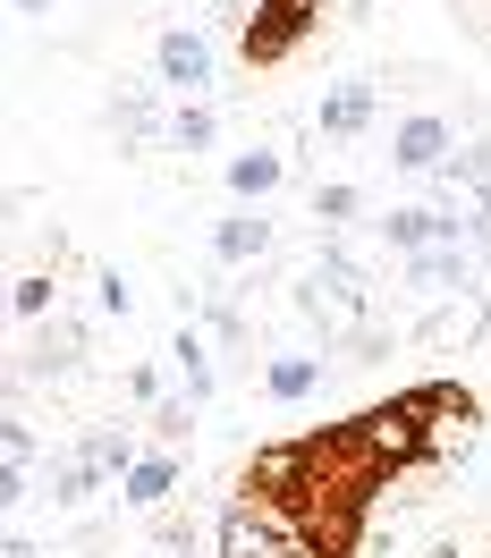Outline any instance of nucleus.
I'll return each instance as SVG.
<instances>
[{"label": "nucleus", "mask_w": 491, "mask_h": 558, "mask_svg": "<svg viewBox=\"0 0 491 558\" xmlns=\"http://www.w3.org/2000/svg\"><path fill=\"white\" fill-rule=\"evenodd\" d=\"M475 423H483V398L450 373H432V381H407L398 398H373L339 423L263 440L238 465V499H254L280 524L297 558H364L382 490L398 474L441 465L450 440H475Z\"/></svg>", "instance_id": "obj_1"}, {"label": "nucleus", "mask_w": 491, "mask_h": 558, "mask_svg": "<svg viewBox=\"0 0 491 558\" xmlns=\"http://www.w3.org/2000/svg\"><path fill=\"white\" fill-rule=\"evenodd\" d=\"M288 305H297V322H306V330H314V339H322L331 355L348 348L356 330H373V322H382V296H373V271H364V263H356V254H348L339 238H322V245H314V263L297 271V288H288Z\"/></svg>", "instance_id": "obj_2"}, {"label": "nucleus", "mask_w": 491, "mask_h": 558, "mask_svg": "<svg viewBox=\"0 0 491 558\" xmlns=\"http://www.w3.org/2000/svg\"><path fill=\"white\" fill-rule=\"evenodd\" d=\"M322 17H331V0H254V9L238 17V60L254 76L280 69V60H297V51L314 43Z\"/></svg>", "instance_id": "obj_3"}, {"label": "nucleus", "mask_w": 491, "mask_h": 558, "mask_svg": "<svg viewBox=\"0 0 491 558\" xmlns=\"http://www.w3.org/2000/svg\"><path fill=\"white\" fill-rule=\"evenodd\" d=\"M85 355H94V322L60 305L51 322H35V339H26L9 381H69V373H85Z\"/></svg>", "instance_id": "obj_4"}, {"label": "nucleus", "mask_w": 491, "mask_h": 558, "mask_svg": "<svg viewBox=\"0 0 491 558\" xmlns=\"http://www.w3.org/2000/svg\"><path fill=\"white\" fill-rule=\"evenodd\" d=\"M212 76H220V60H212L204 26H161V43H153V85L178 94V102H212Z\"/></svg>", "instance_id": "obj_5"}, {"label": "nucleus", "mask_w": 491, "mask_h": 558, "mask_svg": "<svg viewBox=\"0 0 491 558\" xmlns=\"http://www.w3.org/2000/svg\"><path fill=\"white\" fill-rule=\"evenodd\" d=\"M450 161H457L450 110H398V128H390V170L398 178H441Z\"/></svg>", "instance_id": "obj_6"}, {"label": "nucleus", "mask_w": 491, "mask_h": 558, "mask_svg": "<svg viewBox=\"0 0 491 558\" xmlns=\"http://www.w3.org/2000/svg\"><path fill=\"white\" fill-rule=\"evenodd\" d=\"M475 263H483L475 245H432V254H416V263H398V288H407V305H441V296L483 288V271H475Z\"/></svg>", "instance_id": "obj_7"}, {"label": "nucleus", "mask_w": 491, "mask_h": 558, "mask_svg": "<svg viewBox=\"0 0 491 558\" xmlns=\"http://www.w3.org/2000/svg\"><path fill=\"white\" fill-rule=\"evenodd\" d=\"M491 330V305H483V288H466V296H441V305H423L416 314V348H432V355H466L475 339Z\"/></svg>", "instance_id": "obj_8"}, {"label": "nucleus", "mask_w": 491, "mask_h": 558, "mask_svg": "<svg viewBox=\"0 0 491 558\" xmlns=\"http://www.w3.org/2000/svg\"><path fill=\"white\" fill-rule=\"evenodd\" d=\"M103 128L119 153H153V144H170V119H161V85H119L103 102Z\"/></svg>", "instance_id": "obj_9"}, {"label": "nucleus", "mask_w": 491, "mask_h": 558, "mask_svg": "<svg viewBox=\"0 0 491 558\" xmlns=\"http://www.w3.org/2000/svg\"><path fill=\"white\" fill-rule=\"evenodd\" d=\"M212 550H220V558H297V550H288V533L263 517L254 499H238V490H229V508H220V524H212Z\"/></svg>", "instance_id": "obj_10"}, {"label": "nucleus", "mask_w": 491, "mask_h": 558, "mask_svg": "<svg viewBox=\"0 0 491 558\" xmlns=\"http://www.w3.org/2000/svg\"><path fill=\"white\" fill-rule=\"evenodd\" d=\"M272 245H280V229H272V211H263V204H229L220 220H212V263H220V271L263 263Z\"/></svg>", "instance_id": "obj_11"}, {"label": "nucleus", "mask_w": 491, "mask_h": 558, "mask_svg": "<svg viewBox=\"0 0 491 558\" xmlns=\"http://www.w3.org/2000/svg\"><path fill=\"white\" fill-rule=\"evenodd\" d=\"M373 119H382V85H373V76H339V85L322 94V110H314V128H322L331 144L373 136Z\"/></svg>", "instance_id": "obj_12"}, {"label": "nucleus", "mask_w": 491, "mask_h": 558, "mask_svg": "<svg viewBox=\"0 0 491 558\" xmlns=\"http://www.w3.org/2000/svg\"><path fill=\"white\" fill-rule=\"evenodd\" d=\"M322 381H331V348H288V355H263V398H272V407H306Z\"/></svg>", "instance_id": "obj_13"}, {"label": "nucleus", "mask_w": 491, "mask_h": 558, "mask_svg": "<svg viewBox=\"0 0 491 558\" xmlns=\"http://www.w3.org/2000/svg\"><path fill=\"white\" fill-rule=\"evenodd\" d=\"M373 238H382L398 263H416L432 245H450V220H441V204H390L382 220H373Z\"/></svg>", "instance_id": "obj_14"}, {"label": "nucleus", "mask_w": 491, "mask_h": 558, "mask_svg": "<svg viewBox=\"0 0 491 558\" xmlns=\"http://www.w3.org/2000/svg\"><path fill=\"white\" fill-rule=\"evenodd\" d=\"M288 178V153L280 144H246V153H229L220 161V186H229V204H272Z\"/></svg>", "instance_id": "obj_15"}, {"label": "nucleus", "mask_w": 491, "mask_h": 558, "mask_svg": "<svg viewBox=\"0 0 491 558\" xmlns=\"http://www.w3.org/2000/svg\"><path fill=\"white\" fill-rule=\"evenodd\" d=\"M170 373H178V389H187L195 407H212V389H220V355H212L204 322H178V339H170Z\"/></svg>", "instance_id": "obj_16"}, {"label": "nucleus", "mask_w": 491, "mask_h": 558, "mask_svg": "<svg viewBox=\"0 0 491 558\" xmlns=\"http://www.w3.org/2000/svg\"><path fill=\"white\" fill-rule=\"evenodd\" d=\"M178 474H187V457H178V449H144V457H136V474L119 483V499H128V508H170Z\"/></svg>", "instance_id": "obj_17"}, {"label": "nucleus", "mask_w": 491, "mask_h": 558, "mask_svg": "<svg viewBox=\"0 0 491 558\" xmlns=\"http://www.w3.org/2000/svg\"><path fill=\"white\" fill-rule=\"evenodd\" d=\"M103 483H110L103 465H94L85 449H69V457H51V483H43V499H51L60 517H69V508H85V499H94Z\"/></svg>", "instance_id": "obj_18"}, {"label": "nucleus", "mask_w": 491, "mask_h": 558, "mask_svg": "<svg viewBox=\"0 0 491 558\" xmlns=\"http://www.w3.org/2000/svg\"><path fill=\"white\" fill-rule=\"evenodd\" d=\"M356 211H364V186H356V178H322V186H314V229H322V238L356 229Z\"/></svg>", "instance_id": "obj_19"}, {"label": "nucleus", "mask_w": 491, "mask_h": 558, "mask_svg": "<svg viewBox=\"0 0 491 558\" xmlns=\"http://www.w3.org/2000/svg\"><path fill=\"white\" fill-rule=\"evenodd\" d=\"M220 144V110L212 102H178L170 110V153H212Z\"/></svg>", "instance_id": "obj_20"}, {"label": "nucleus", "mask_w": 491, "mask_h": 558, "mask_svg": "<svg viewBox=\"0 0 491 558\" xmlns=\"http://www.w3.org/2000/svg\"><path fill=\"white\" fill-rule=\"evenodd\" d=\"M76 449H85V457H94V465H103V474H110V483H128V474H136V440H128V432H110V423H94V432H85V440H76Z\"/></svg>", "instance_id": "obj_21"}, {"label": "nucleus", "mask_w": 491, "mask_h": 558, "mask_svg": "<svg viewBox=\"0 0 491 558\" xmlns=\"http://www.w3.org/2000/svg\"><path fill=\"white\" fill-rule=\"evenodd\" d=\"M441 186H457V195H491V128L475 144H457V161L441 170Z\"/></svg>", "instance_id": "obj_22"}, {"label": "nucleus", "mask_w": 491, "mask_h": 558, "mask_svg": "<svg viewBox=\"0 0 491 558\" xmlns=\"http://www.w3.org/2000/svg\"><path fill=\"white\" fill-rule=\"evenodd\" d=\"M195 415H204V407H195L187 389H170V398L153 407V449H187V432H195Z\"/></svg>", "instance_id": "obj_23"}, {"label": "nucleus", "mask_w": 491, "mask_h": 558, "mask_svg": "<svg viewBox=\"0 0 491 558\" xmlns=\"http://www.w3.org/2000/svg\"><path fill=\"white\" fill-rule=\"evenodd\" d=\"M9 305H17V322H51V314H60V279H51V271H26L17 288H9Z\"/></svg>", "instance_id": "obj_24"}, {"label": "nucleus", "mask_w": 491, "mask_h": 558, "mask_svg": "<svg viewBox=\"0 0 491 558\" xmlns=\"http://www.w3.org/2000/svg\"><path fill=\"white\" fill-rule=\"evenodd\" d=\"M35 457H43L35 423H26L17 407H9V415H0V465H17V474H35Z\"/></svg>", "instance_id": "obj_25"}, {"label": "nucleus", "mask_w": 491, "mask_h": 558, "mask_svg": "<svg viewBox=\"0 0 491 558\" xmlns=\"http://www.w3.org/2000/svg\"><path fill=\"white\" fill-rule=\"evenodd\" d=\"M204 339H229V348H246L254 330H246V314H238V296H212L204 305Z\"/></svg>", "instance_id": "obj_26"}, {"label": "nucleus", "mask_w": 491, "mask_h": 558, "mask_svg": "<svg viewBox=\"0 0 491 558\" xmlns=\"http://www.w3.org/2000/svg\"><path fill=\"white\" fill-rule=\"evenodd\" d=\"M94 288H103V314H128V305H136V279L119 271V263H103V271H94Z\"/></svg>", "instance_id": "obj_27"}, {"label": "nucleus", "mask_w": 491, "mask_h": 558, "mask_svg": "<svg viewBox=\"0 0 491 558\" xmlns=\"http://www.w3.org/2000/svg\"><path fill=\"white\" fill-rule=\"evenodd\" d=\"M466 245L491 254V195H466Z\"/></svg>", "instance_id": "obj_28"}, {"label": "nucleus", "mask_w": 491, "mask_h": 558, "mask_svg": "<svg viewBox=\"0 0 491 558\" xmlns=\"http://www.w3.org/2000/svg\"><path fill=\"white\" fill-rule=\"evenodd\" d=\"M128 398H136V407H161L170 389H161V373H153V364H136V373H128Z\"/></svg>", "instance_id": "obj_29"}, {"label": "nucleus", "mask_w": 491, "mask_h": 558, "mask_svg": "<svg viewBox=\"0 0 491 558\" xmlns=\"http://www.w3.org/2000/svg\"><path fill=\"white\" fill-rule=\"evenodd\" d=\"M0 558H43V550L26 542V533H9V542H0Z\"/></svg>", "instance_id": "obj_30"}, {"label": "nucleus", "mask_w": 491, "mask_h": 558, "mask_svg": "<svg viewBox=\"0 0 491 558\" xmlns=\"http://www.w3.org/2000/svg\"><path fill=\"white\" fill-rule=\"evenodd\" d=\"M9 9H17V17H51V0H9Z\"/></svg>", "instance_id": "obj_31"}, {"label": "nucleus", "mask_w": 491, "mask_h": 558, "mask_svg": "<svg viewBox=\"0 0 491 558\" xmlns=\"http://www.w3.org/2000/svg\"><path fill=\"white\" fill-rule=\"evenodd\" d=\"M153 558H178V550H153Z\"/></svg>", "instance_id": "obj_32"}]
</instances>
